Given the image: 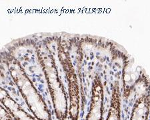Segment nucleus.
<instances>
[{"label": "nucleus", "instance_id": "f257e3e1", "mask_svg": "<svg viewBox=\"0 0 150 120\" xmlns=\"http://www.w3.org/2000/svg\"><path fill=\"white\" fill-rule=\"evenodd\" d=\"M7 66L12 80L35 118L37 120H52V114L46 103L20 63L13 57L8 56Z\"/></svg>", "mask_w": 150, "mask_h": 120}, {"label": "nucleus", "instance_id": "f03ea898", "mask_svg": "<svg viewBox=\"0 0 150 120\" xmlns=\"http://www.w3.org/2000/svg\"><path fill=\"white\" fill-rule=\"evenodd\" d=\"M39 59L45 74L55 116L58 120H66L69 114L67 98L54 56L50 51L43 47L39 52Z\"/></svg>", "mask_w": 150, "mask_h": 120}, {"label": "nucleus", "instance_id": "7ed1b4c3", "mask_svg": "<svg viewBox=\"0 0 150 120\" xmlns=\"http://www.w3.org/2000/svg\"><path fill=\"white\" fill-rule=\"evenodd\" d=\"M59 57L68 82L69 117L71 120H77L80 109V93L76 72L68 54L62 47L59 49Z\"/></svg>", "mask_w": 150, "mask_h": 120}, {"label": "nucleus", "instance_id": "20e7f679", "mask_svg": "<svg viewBox=\"0 0 150 120\" xmlns=\"http://www.w3.org/2000/svg\"><path fill=\"white\" fill-rule=\"evenodd\" d=\"M103 88L101 79L96 76L91 90V99L86 120H102L103 114Z\"/></svg>", "mask_w": 150, "mask_h": 120}, {"label": "nucleus", "instance_id": "39448f33", "mask_svg": "<svg viewBox=\"0 0 150 120\" xmlns=\"http://www.w3.org/2000/svg\"><path fill=\"white\" fill-rule=\"evenodd\" d=\"M1 102L11 115L14 120H36L26 112L4 88L1 89Z\"/></svg>", "mask_w": 150, "mask_h": 120}, {"label": "nucleus", "instance_id": "423d86ee", "mask_svg": "<svg viewBox=\"0 0 150 120\" xmlns=\"http://www.w3.org/2000/svg\"><path fill=\"white\" fill-rule=\"evenodd\" d=\"M149 95H142L137 98L133 107L130 120H147L149 112Z\"/></svg>", "mask_w": 150, "mask_h": 120}, {"label": "nucleus", "instance_id": "0eeeda50", "mask_svg": "<svg viewBox=\"0 0 150 120\" xmlns=\"http://www.w3.org/2000/svg\"><path fill=\"white\" fill-rule=\"evenodd\" d=\"M121 117V94L119 85L114 84L112 90L110 107L106 120H120Z\"/></svg>", "mask_w": 150, "mask_h": 120}, {"label": "nucleus", "instance_id": "6e6552de", "mask_svg": "<svg viewBox=\"0 0 150 120\" xmlns=\"http://www.w3.org/2000/svg\"><path fill=\"white\" fill-rule=\"evenodd\" d=\"M1 120H14L11 115L3 105L1 106Z\"/></svg>", "mask_w": 150, "mask_h": 120}]
</instances>
